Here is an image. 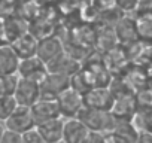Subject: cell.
<instances>
[{
    "mask_svg": "<svg viewBox=\"0 0 152 143\" xmlns=\"http://www.w3.org/2000/svg\"><path fill=\"white\" fill-rule=\"evenodd\" d=\"M78 118L88 127L90 131H97V133H103V134L112 133L116 125V118L113 116L112 112L96 110V109H90L85 106L79 112Z\"/></svg>",
    "mask_w": 152,
    "mask_h": 143,
    "instance_id": "obj_1",
    "label": "cell"
},
{
    "mask_svg": "<svg viewBox=\"0 0 152 143\" xmlns=\"http://www.w3.org/2000/svg\"><path fill=\"white\" fill-rule=\"evenodd\" d=\"M55 101L58 104V109H60L63 119L78 118L79 112L84 107V96L81 93H78L76 90H73L72 87L69 90H66L64 93H61Z\"/></svg>",
    "mask_w": 152,
    "mask_h": 143,
    "instance_id": "obj_2",
    "label": "cell"
},
{
    "mask_svg": "<svg viewBox=\"0 0 152 143\" xmlns=\"http://www.w3.org/2000/svg\"><path fill=\"white\" fill-rule=\"evenodd\" d=\"M40 100H57V97L70 88V78L58 73H49L39 84Z\"/></svg>",
    "mask_w": 152,
    "mask_h": 143,
    "instance_id": "obj_3",
    "label": "cell"
},
{
    "mask_svg": "<svg viewBox=\"0 0 152 143\" xmlns=\"http://www.w3.org/2000/svg\"><path fill=\"white\" fill-rule=\"evenodd\" d=\"M115 104V97L110 93L109 87H99L91 88L84 94V106L96 110L103 112H112V107Z\"/></svg>",
    "mask_w": 152,
    "mask_h": 143,
    "instance_id": "obj_4",
    "label": "cell"
},
{
    "mask_svg": "<svg viewBox=\"0 0 152 143\" xmlns=\"http://www.w3.org/2000/svg\"><path fill=\"white\" fill-rule=\"evenodd\" d=\"M5 127L6 130L24 134L33 128H36V122L31 113V107H26V106H18L14 113L5 121Z\"/></svg>",
    "mask_w": 152,
    "mask_h": 143,
    "instance_id": "obj_5",
    "label": "cell"
},
{
    "mask_svg": "<svg viewBox=\"0 0 152 143\" xmlns=\"http://www.w3.org/2000/svg\"><path fill=\"white\" fill-rule=\"evenodd\" d=\"M17 75L23 79H28V81H34V82L40 84L45 79V76L48 75V66L37 55L31 57V58H26V60L20 61Z\"/></svg>",
    "mask_w": 152,
    "mask_h": 143,
    "instance_id": "obj_6",
    "label": "cell"
},
{
    "mask_svg": "<svg viewBox=\"0 0 152 143\" xmlns=\"http://www.w3.org/2000/svg\"><path fill=\"white\" fill-rule=\"evenodd\" d=\"M14 97H15L18 106L31 107L34 103H37L40 100V87L34 81L23 79L18 76V84H17Z\"/></svg>",
    "mask_w": 152,
    "mask_h": 143,
    "instance_id": "obj_7",
    "label": "cell"
},
{
    "mask_svg": "<svg viewBox=\"0 0 152 143\" xmlns=\"http://www.w3.org/2000/svg\"><path fill=\"white\" fill-rule=\"evenodd\" d=\"M46 66H48L49 73H58V75H64V76H69V78L76 75L82 67L81 60H76L75 57H72L66 52L58 55L55 60H52Z\"/></svg>",
    "mask_w": 152,
    "mask_h": 143,
    "instance_id": "obj_8",
    "label": "cell"
},
{
    "mask_svg": "<svg viewBox=\"0 0 152 143\" xmlns=\"http://www.w3.org/2000/svg\"><path fill=\"white\" fill-rule=\"evenodd\" d=\"M115 36L116 40L122 45H131L139 42L137 36V27H136V18L131 17H122L115 24Z\"/></svg>",
    "mask_w": 152,
    "mask_h": 143,
    "instance_id": "obj_9",
    "label": "cell"
},
{
    "mask_svg": "<svg viewBox=\"0 0 152 143\" xmlns=\"http://www.w3.org/2000/svg\"><path fill=\"white\" fill-rule=\"evenodd\" d=\"M31 113H33L36 125L61 118V113L55 100H39L37 103L31 106Z\"/></svg>",
    "mask_w": 152,
    "mask_h": 143,
    "instance_id": "obj_10",
    "label": "cell"
},
{
    "mask_svg": "<svg viewBox=\"0 0 152 143\" xmlns=\"http://www.w3.org/2000/svg\"><path fill=\"white\" fill-rule=\"evenodd\" d=\"M64 52L63 43L60 39L52 37V36H46V37H40L39 43H37V57L45 63H51L52 60H55L58 55H61Z\"/></svg>",
    "mask_w": 152,
    "mask_h": 143,
    "instance_id": "obj_11",
    "label": "cell"
},
{
    "mask_svg": "<svg viewBox=\"0 0 152 143\" xmlns=\"http://www.w3.org/2000/svg\"><path fill=\"white\" fill-rule=\"evenodd\" d=\"M37 43H39V39L34 34L23 33V34H20L18 37H15L12 40L11 46L14 48V51L20 57V60H26V58L36 57V54H37Z\"/></svg>",
    "mask_w": 152,
    "mask_h": 143,
    "instance_id": "obj_12",
    "label": "cell"
},
{
    "mask_svg": "<svg viewBox=\"0 0 152 143\" xmlns=\"http://www.w3.org/2000/svg\"><path fill=\"white\" fill-rule=\"evenodd\" d=\"M90 134L88 127L79 119L72 118L64 119V130H63V140L66 143H82L84 139Z\"/></svg>",
    "mask_w": 152,
    "mask_h": 143,
    "instance_id": "obj_13",
    "label": "cell"
},
{
    "mask_svg": "<svg viewBox=\"0 0 152 143\" xmlns=\"http://www.w3.org/2000/svg\"><path fill=\"white\" fill-rule=\"evenodd\" d=\"M20 61L21 60L15 54L11 43L0 45V75H17Z\"/></svg>",
    "mask_w": 152,
    "mask_h": 143,
    "instance_id": "obj_14",
    "label": "cell"
},
{
    "mask_svg": "<svg viewBox=\"0 0 152 143\" xmlns=\"http://www.w3.org/2000/svg\"><path fill=\"white\" fill-rule=\"evenodd\" d=\"M36 130L40 133L46 143H58L63 140V130H64V119L57 118L43 124L36 125Z\"/></svg>",
    "mask_w": 152,
    "mask_h": 143,
    "instance_id": "obj_15",
    "label": "cell"
},
{
    "mask_svg": "<svg viewBox=\"0 0 152 143\" xmlns=\"http://www.w3.org/2000/svg\"><path fill=\"white\" fill-rule=\"evenodd\" d=\"M139 42L152 45V15H136Z\"/></svg>",
    "mask_w": 152,
    "mask_h": 143,
    "instance_id": "obj_16",
    "label": "cell"
},
{
    "mask_svg": "<svg viewBox=\"0 0 152 143\" xmlns=\"http://www.w3.org/2000/svg\"><path fill=\"white\" fill-rule=\"evenodd\" d=\"M131 122L137 128V131L152 133V107H139Z\"/></svg>",
    "mask_w": 152,
    "mask_h": 143,
    "instance_id": "obj_17",
    "label": "cell"
},
{
    "mask_svg": "<svg viewBox=\"0 0 152 143\" xmlns=\"http://www.w3.org/2000/svg\"><path fill=\"white\" fill-rule=\"evenodd\" d=\"M18 107V103L14 96H3L0 97V122H3L14 113V110Z\"/></svg>",
    "mask_w": 152,
    "mask_h": 143,
    "instance_id": "obj_18",
    "label": "cell"
},
{
    "mask_svg": "<svg viewBox=\"0 0 152 143\" xmlns=\"http://www.w3.org/2000/svg\"><path fill=\"white\" fill-rule=\"evenodd\" d=\"M18 84V75H0V97L14 96Z\"/></svg>",
    "mask_w": 152,
    "mask_h": 143,
    "instance_id": "obj_19",
    "label": "cell"
},
{
    "mask_svg": "<svg viewBox=\"0 0 152 143\" xmlns=\"http://www.w3.org/2000/svg\"><path fill=\"white\" fill-rule=\"evenodd\" d=\"M136 101L139 107H152V87L148 84L136 91Z\"/></svg>",
    "mask_w": 152,
    "mask_h": 143,
    "instance_id": "obj_20",
    "label": "cell"
},
{
    "mask_svg": "<svg viewBox=\"0 0 152 143\" xmlns=\"http://www.w3.org/2000/svg\"><path fill=\"white\" fill-rule=\"evenodd\" d=\"M139 0H115V6L122 12H136Z\"/></svg>",
    "mask_w": 152,
    "mask_h": 143,
    "instance_id": "obj_21",
    "label": "cell"
},
{
    "mask_svg": "<svg viewBox=\"0 0 152 143\" xmlns=\"http://www.w3.org/2000/svg\"><path fill=\"white\" fill-rule=\"evenodd\" d=\"M23 143H46V142L43 140L40 133L36 128H33V130L23 134Z\"/></svg>",
    "mask_w": 152,
    "mask_h": 143,
    "instance_id": "obj_22",
    "label": "cell"
},
{
    "mask_svg": "<svg viewBox=\"0 0 152 143\" xmlns=\"http://www.w3.org/2000/svg\"><path fill=\"white\" fill-rule=\"evenodd\" d=\"M0 143H23V134L11 131V130H5Z\"/></svg>",
    "mask_w": 152,
    "mask_h": 143,
    "instance_id": "obj_23",
    "label": "cell"
},
{
    "mask_svg": "<svg viewBox=\"0 0 152 143\" xmlns=\"http://www.w3.org/2000/svg\"><path fill=\"white\" fill-rule=\"evenodd\" d=\"M82 143H107V137L103 133H97V131H90V134L84 139Z\"/></svg>",
    "mask_w": 152,
    "mask_h": 143,
    "instance_id": "obj_24",
    "label": "cell"
},
{
    "mask_svg": "<svg viewBox=\"0 0 152 143\" xmlns=\"http://www.w3.org/2000/svg\"><path fill=\"white\" fill-rule=\"evenodd\" d=\"M137 15H152V0H139Z\"/></svg>",
    "mask_w": 152,
    "mask_h": 143,
    "instance_id": "obj_25",
    "label": "cell"
},
{
    "mask_svg": "<svg viewBox=\"0 0 152 143\" xmlns=\"http://www.w3.org/2000/svg\"><path fill=\"white\" fill-rule=\"evenodd\" d=\"M134 143H152V133H148V131H140Z\"/></svg>",
    "mask_w": 152,
    "mask_h": 143,
    "instance_id": "obj_26",
    "label": "cell"
},
{
    "mask_svg": "<svg viewBox=\"0 0 152 143\" xmlns=\"http://www.w3.org/2000/svg\"><path fill=\"white\" fill-rule=\"evenodd\" d=\"M5 130H6V127H5V124H3V122H0V139H2V136H3V133H5Z\"/></svg>",
    "mask_w": 152,
    "mask_h": 143,
    "instance_id": "obj_27",
    "label": "cell"
},
{
    "mask_svg": "<svg viewBox=\"0 0 152 143\" xmlns=\"http://www.w3.org/2000/svg\"><path fill=\"white\" fill-rule=\"evenodd\" d=\"M58 143H66V142H64V140H61V142H58Z\"/></svg>",
    "mask_w": 152,
    "mask_h": 143,
    "instance_id": "obj_28",
    "label": "cell"
},
{
    "mask_svg": "<svg viewBox=\"0 0 152 143\" xmlns=\"http://www.w3.org/2000/svg\"><path fill=\"white\" fill-rule=\"evenodd\" d=\"M0 45H3V43H0Z\"/></svg>",
    "mask_w": 152,
    "mask_h": 143,
    "instance_id": "obj_29",
    "label": "cell"
}]
</instances>
